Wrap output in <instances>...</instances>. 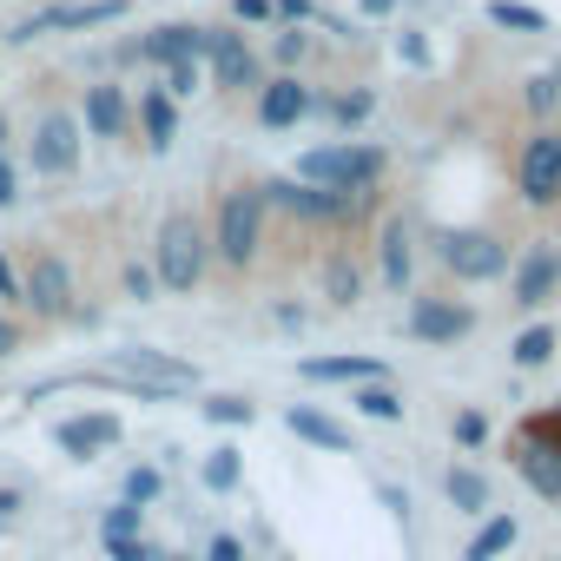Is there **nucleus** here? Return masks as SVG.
I'll list each match as a JSON object with an SVG mask.
<instances>
[{
	"label": "nucleus",
	"mask_w": 561,
	"mask_h": 561,
	"mask_svg": "<svg viewBox=\"0 0 561 561\" xmlns=\"http://www.w3.org/2000/svg\"><path fill=\"white\" fill-rule=\"evenodd\" d=\"M291 179L331 185V192H377V185H383V152H377V146H357V139H337V146L305 152Z\"/></svg>",
	"instance_id": "3"
},
{
	"label": "nucleus",
	"mask_w": 561,
	"mask_h": 561,
	"mask_svg": "<svg viewBox=\"0 0 561 561\" xmlns=\"http://www.w3.org/2000/svg\"><path fill=\"white\" fill-rule=\"evenodd\" d=\"M0 298L21 305V271H14V257H8V251H0Z\"/></svg>",
	"instance_id": "44"
},
{
	"label": "nucleus",
	"mask_w": 561,
	"mask_h": 561,
	"mask_svg": "<svg viewBox=\"0 0 561 561\" xmlns=\"http://www.w3.org/2000/svg\"><path fill=\"white\" fill-rule=\"evenodd\" d=\"M285 430H291V436H305V443H318V449H337V456L351 449V430H344V423H331V416H324V410H311V403H291V410H285Z\"/></svg>",
	"instance_id": "20"
},
{
	"label": "nucleus",
	"mask_w": 561,
	"mask_h": 561,
	"mask_svg": "<svg viewBox=\"0 0 561 561\" xmlns=\"http://www.w3.org/2000/svg\"><path fill=\"white\" fill-rule=\"evenodd\" d=\"M106 554H113V561H165V548H159L152 535H139V541H106Z\"/></svg>",
	"instance_id": "36"
},
{
	"label": "nucleus",
	"mask_w": 561,
	"mask_h": 561,
	"mask_svg": "<svg viewBox=\"0 0 561 561\" xmlns=\"http://www.w3.org/2000/svg\"><path fill=\"white\" fill-rule=\"evenodd\" d=\"M410 271H416L410 225H403V218H390V225H383V285H390V291H403V285H410Z\"/></svg>",
	"instance_id": "24"
},
{
	"label": "nucleus",
	"mask_w": 561,
	"mask_h": 561,
	"mask_svg": "<svg viewBox=\"0 0 561 561\" xmlns=\"http://www.w3.org/2000/svg\"><path fill=\"white\" fill-rule=\"evenodd\" d=\"M515 192H522V205H535V211L561 205V126H535V133H528V146H522V159H515Z\"/></svg>",
	"instance_id": "4"
},
{
	"label": "nucleus",
	"mask_w": 561,
	"mask_h": 561,
	"mask_svg": "<svg viewBox=\"0 0 561 561\" xmlns=\"http://www.w3.org/2000/svg\"><path fill=\"white\" fill-rule=\"evenodd\" d=\"M318 113H324V119H331L337 133H357V126H364V119L377 113V93H370V87H357V93H331V100H324Z\"/></svg>",
	"instance_id": "27"
},
{
	"label": "nucleus",
	"mask_w": 561,
	"mask_h": 561,
	"mask_svg": "<svg viewBox=\"0 0 561 561\" xmlns=\"http://www.w3.org/2000/svg\"><path fill=\"white\" fill-rule=\"evenodd\" d=\"M133 60H146V67H179V60H211V27H185V21H172V27H152L146 41H133L126 47Z\"/></svg>",
	"instance_id": "10"
},
{
	"label": "nucleus",
	"mask_w": 561,
	"mask_h": 561,
	"mask_svg": "<svg viewBox=\"0 0 561 561\" xmlns=\"http://www.w3.org/2000/svg\"><path fill=\"white\" fill-rule=\"evenodd\" d=\"M397 54H403L410 67H430V41H423L416 27H403V34H397Z\"/></svg>",
	"instance_id": "41"
},
{
	"label": "nucleus",
	"mask_w": 561,
	"mask_h": 561,
	"mask_svg": "<svg viewBox=\"0 0 561 561\" xmlns=\"http://www.w3.org/2000/svg\"><path fill=\"white\" fill-rule=\"evenodd\" d=\"M205 561H251V554H244V541H238L231 528H218V535L205 541Z\"/></svg>",
	"instance_id": "40"
},
{
	"label": "nucleus",
	"mask_w": 561,
	"mask_h": 561,
	"mask_svg": "<svg viewBox=\"0 0 561 561\" xmlns=\"http://www.w3.org/2000/svg\"><path fill=\"white\" fill-rule=\"evenodd\" d=\"M522 541V522L508 515V508H495V515H482V528L469 535V548H462V561H495V554H508Z\"/></svg>",
	"instance_id": "21"
},
{
	"label": "nucleus",
	"mask_w": 561,
	"mask_h": 561,
	"mask_svg": "<svg viewBox=\"0 0 561 561\" xmlns=\"http://www.w3.org/2000/svg\"><path fill=\"white\" fill-rule=\"evenodd\" d=\"M139 126H146V146H152V152H172L179 113H172V93H165V87H146V93H139Z\"/></svg>",
	"instance_id": "19"
},
{
	"label": "nucleus",
	"mask_w": 561,
	"mask_h": 561,
	"mask_svg": "<svg viewBox=\"0 0 561 561\" xmlns=\"http://www.w3.org/2000/svg\"><path fill=\"white\" fill-rule=\"evenodd\" d=\"M271 318H277V331H305V324H311L305 305H271Z\"/></svg>",
	"instance_id": "45"
},
{
	"label": "nucleus",
	"mask_w": 561,
	"mask_h": 561,
	"mask_svg": "<svg viewBox=\"0 0 561 561\" xmlns=\"http://www.w3.org/2000/svg\"><path fill=\"white\" fill-rule=\"evenodd\" d=\"M324 298H331L337 311H351V305L364 298V264H357L351 251H331V257H324Z\"/></svg>",
	"instance_id": "22"
},
{
	"label": "nucleus",
	"mask_w": 561,
	"mask_h": 561,
	"mask_svg": "<svg viewBox=\"0 0 561 561\" xmlns=\"http://www.w3.org/2000/svg\"><path fill=\"white\" fill-rule=\"evenodd\" d=\"M251 416H257L251 397H205V423H218V430H244Z\"/></svg>",
	"instance_id": "32"
},
{
	"label": "nucleus",
	"mask_w": 561,
	"mask_h": 561,
	"mask_svg": "<svg viewBox=\"0 0 561 561\" xmlns=\"http://www.w3.org/2000/svg\"><path fill=\"white\" fill-rule=\"evenodd\" d=\"M238 476H244V462H238V449H231V443H218V449L198 462V482H205L211 495H231V489H238Z\"/></svg>",
	"instance_id": "28"
},
{
	"label": "nucleus",
	"mask_w": 561,
	"mask_h": 561,
	"mask_svg": "<svg viewBox=\"0 0 561 561\" xmlns=\"http://www.w3.org/2000/svg\"><path fill=\"white\" fill-rule=\"evenodd\" d=\"M522 100H528V113H535V119H548V113L561 106V87H554V73H541V80H528V93H522Z\"/></svg>",
	"instance_id": "33"
},
{
	"label": "nucleus",
	"mask_w": 561,
	"mask_h": 561,
	"mask_svg": "<svg viewBox=\"0 0 561 561\" xmlns=\"http://www.w3.org/2000/svg\"><path fill=\"white\" fill-rule=\"evenodd\" d=\"M113 370L133 377V383H152V390H198V364L172 357V351H152V344H133V351H113Z\"/></svg>",
	"instance_id": "8"
},
{
	"label": "nucleus",
	"mask_w": 561,
	"mask_h": 561,
	"mask_svg": "<svg viewBox=\"0 0 561 561\" xmlns=\"http://www.w3.org/2000/svg\"><path fill=\"white\" fill-rule=\"evenodd\" d=\"M80 119H87V133L93 139H119L126 133V119H133V106H126V93L119 87H87V106H80Z\"/></svg>",
	"instance_id": "17"
},
{
	"label": "nucleus",
	"mask_w": 561,
	"mask_h": 561,
	"mask_svg": "<svg viewBox=\"0 0 561 561\" xmlns=\"http://www.w3.org/2000/svg\"><path fill=\"white\" fill-rule=\"evenodd\" d=\"M508 462H515V476L541 495V502H554L561 508V456L548 449V443H535V436H522L515 449H508Z\"/></svg>",
	"instance_id": "16"
},
{
	"label": "nucleus",
	"mask_w": 561,
	"mask_h": 561,
	"mask_svg": "<svg viewBox=\"0 0 561 561\" xmlns=\"http://www.w3.org/2000/svg\"><path fill=\"white\" fill-rule=\"evenodd\" d=\"M311 113H318V93H311L298 73H277V80H264V93H257V126L285 133V126H298V119H311Z\"/></svg>",
	"instance_id": "13"
},
{
	"label": "nucleus",
	"mask_w": 561,
	"mask_h": 561,
	"mask_svg": "<svg viewBox=\"0 0 561 561\" xmlns=\"http://www.w3.org/2000/svg\"><path fill=\"white\" fill-rule=\"evenodd\" d=\"M14 198H21V172H14V159H8V152H0V211H8Z\"/></svg>",
	"instance_id": "43"
},
{
	"label": "nucleus",
	"mask_w": 561,
	"mask_h": 561,
	"mask_svg": "<svg viewBox=\"0 0 561 561\" xmlns=\"http://www.w3.org/2000/svg\"><path fill=\"white\" fill-rule=\"evenodd\" d=\"M126 14H133V0H60V8H41L34 21H21L8 41H41L54 27H113Z\"/></svg>",
	"instance_id": "9"
},
{
	"label": "nucleus",
	"mask_w": 561,
	"mask_h": 561,
	"mask_svg": "<svg viewBox=\"0 0 561 561\" xmlns=\"http://www.w3.org/2000/svg\"><path fill=\"white\" fill-rule=\"evenodd\" d=\"M443 495H449V508H456V515H489V482H482L469 462H449Z\"/></svg>",
	"instance_id": "23"
},
{
	"label": "nucleus",
	"mask_w": 561,
	"mask_h": 561,
	"mask_svg": "<svg viewBox=\"0 0 561 561\" xmlns=\"http://www.w3.org/2000/svg\"><path fill=\"white\" fill-rule=\"evenodd\" d=\"M80 165V119L73 113H41L34 126V172L41 179H67Z\"/></svg>",
	"instance_id": "11"
},
{
	"label": "nucleus",
	"mask_w": 561,
	"mask_h": 561,
	"mask_svg": "<svg viewBox=\"0 0 561 561\" xmlns=\"http://www.w3.org/2000/svg\"><path fill=\"white\" fill-rule=\"evenodd\" d=\"M436 257L462 277V285H489V277H508V271H515L508 244L489 238V231H449V238L436 244Z\"/></svg>",
	"instance_id": "5"
},
{
	"label": "nucleus",
	"mask_w": 561,
	"mask_h": 561,
	"mask_svg": "<svg viewBox=\"0 0 561 561\" xmlns=\"http://www.w3.org/2000/svg\"><path fill=\"white\" fill-rule=\"evenodd\" d=\"M554 291H561V244H554V238H535V244L515 257V271H508V298H515L522 311H541Z\"/></svg>",
	"instance_id": "7"
},
{
	"label": "nucleus",
	"mask_w": 561,
	"mask_h": 561,
	"mask_svg": "<svg viewBox=\"0 0 561 561\" xmlns=\"http://www.w3.org/2000/svg\"><path fill=\"white\" fill-rule=\"evenodd\" d=\"M271 54H277V67H305L311 34H298V27H291V34H277V47H271Z\"/></svg>",
	"instance_id": "39"
},
{
	"label": "nucleus",
	"mask_w": 561,
	"mask_h": 561,
	"mask_svg": "<svg viewBox=\"0 0 561 561\" xmlns=\"http://www.w3.org/2000/svg\"><path fill=\"white\" fill-rule=\"evenodd\" d=\"M211 80H218V87H231V93H244V87H257V93H264V67H257V54L244 47V34L211 27Z\"/></svg>",
	"instance_id": "14"
},
{
	"label": "nucleus",
	"mask_w": 561,
	"mask_h": 561,
	"mask_svg": "<svg viewBox=\"0 0 561 561\" xmlns=\"http://www.w3.org/2000/svg\"><path fill=\"white\" fill-rule=\"evenodd\" d=\"M14 508H21V489H0V522H8Z\"/></svg>",
	"instance_id": "48"
},
{
	"label": "nucleus",
	"mask_w": 561,
	"mask_h": 561,
	"mask_svg": "<svg viewBox=\"0 0 561 561\" xmlns=\"http://www.w3.org/2000/svg\"><path fill=\"white\" fill-rule=\"evenodd\" d=\"M554 87H561V60H554Z\"/></svg>",
	"instance_id": "51"
},
{
	"label": "nucleus",
	"mask_w": 561,
	"mask_h": 561,
	"mask_svg": "<svg viewBox=\"0 0 561 561\" xmlns=\"http://www.w3.org/2000/svg\"><path fill=\"white\" fill-rule=\"evenodd\" d=\"M0 152H8V119H0Z\"/></svg>",
	"instance_id": "49"
},
{
	"label": "nucleus",
	"mask_w": 561,
	"mask_h": 561,
	"mask_svg": "<svg viewBox=\"0 0 561 561\" xmlns=\"http://www.w3.org/2000/svg\"><path fill=\"white\" fill-rule=\"evenodd\" d=\"M277 14H285L291 27H305V21H318V0H271Z\"/></svg>",
	"instance_id": "42"
},
{
	"label": "nucleus",
	"mask_w": 561,
	"mask_h": 561,
	"mask_svg": "<svg viewBox=\"0 0 561 561\" xmlns=\"http://www.w3.org/2000/svg\"><path fill=\"white\" fill-rule=\"evenodd\" d=\"M449 436H456L462 449H482V436H489V423H482L476 410H456V416H449Z\"/></svg>",
	"instance_id": "35"
},
{
	"label": "nucleus",
	"mask_w": 561,
	"mask_h": 561,
	"mask_svg": "<svg viewBox=\"0 0 561 561\" xmlns=\"http://www.w3.org/2000/svg\"><path fill=\"white\" fill-rule=\"evenodd\" d=\"M554 351H561V331H554V324H528V331L508 344V364H515V370H541Z\"/></svg>",
	"instance_id": "25"
},
{
	"label": "nucleus",
	"mask_w": 561,
	"mask_h": 561,
	"mask_svg": "<svg viewBox=\"0 0 561 561\" xmlns=\"http://www.w3.org/2000/svg\"><path fill=\"white\" fill-rule=\"evenodd\" d=\"M165 495V476L152 469V462H133L126 469V482H119V502H133V508H152Z\"/></svg>",
	"instance_id": "29"
},
{
	"label": "nucleus",
	"mask_w": 561,
	"mask_h": 561,
	"mask_svg": "<svg viewBox=\"0 0 561 561\" xmlns=\"http://www.w3.org/2000/svg\"><path fill=\"white\" fill-rule=\"evenodd\" d=\"M126 436V423L113 416V410H93V416H67V423H54V443L67 449V456H100V449H113Z\"/></svg>",
	"instance_id": "15"
},
{
	"label": "nucleus",
	"mask_w": 561,
	"mask_h": 561,
	"mask_svg": "<svg viewBox=\"0 0 561 561\" xmlns=\"http://www.w3.org/2000/svg\"><path fill=\"white\" fill-rule=\"evenodd\" d=\"M489 21L495 27H515V34H548V14L541 8H522V0H489Z\"/></svg>",
	"instance_id": "30"
},
{
	"label": "nucleus",
	"mask_w": 561,
	"mask_h": 561,
	"mask_svg": "<svg viewBox=\"0 0 561 561\" xmlns=\"http://www.w3.org/2000/svg\"><path fill=\"white\" fill-rule=\"evenodd\" d=\"M165 561H192V554H165Z\"/></svg>",
	"instance_id": "50"
},
{
	"label": "nucleus",
	"mask_w": 561,
	"mask_h": 561,
	"mask_svg": "<svg viewBox=\"0 0 561 561\" xmlns=\"http://www.w3.org/2000/svg\"><path fill=\"white\" fill-rule=\"evenodd\" d=\"M351 410L370 416V423H403V390H390V377L383 383H357L351 390Z\"/></svg>",
	"instance_id": "26"
},
{
	"label": "nucleus",
	"mask_w": 561,
	"mask_h": 561,
	"mask_svg": "<svg viewBox=\"0 0 561 561\" xmlns=\"http://www.w3.org/2000/svg\"><path fill=\"white\" fill-rule=\"evenodd\" d=\"M231 14H238V21H271L277 8H271V0H231Z\"/></svg>",
	"instance_id": "46"
},
{
	"label": "nucleus",
	"mask_w": 561,
	"mask_h": 561,
	"mask_svg": "<svg viewBox=\"0 0 561 561\" xmlns=\"http://www.w3.org/2000/svg\"><path fill=\"white\" fill-rule=\"evenodd\" d=\"M298 377L305 383H383V364L377 357H305Z\"/></svg>",
	"instance_id": "18"
},
{
	"label": "nucleus",
	"mask_w": 561,
	"mask_h": 561,
	"mask_svg": "<svg viewBox=\"0 0 561 561\" xmlns=\"http://www.w3.org/2000/svg\"><path fill=\"white\" fill-rule=\"evenodd\" d=\"M126 298H139V305L159 298V271H152V264H139V257L126 264Z\"/></svg>",
	"instance_id": "34"
},
{
	"label": "nucleus",
	"mask_w": 561,
	"mask_h": 561,
	"mask_svg": "<svg viewBox=\"0 0 561 561\" xmlns=\"http://www.w3.org/2000/svg\"><path fill=\"white\" fill-rule=\"evenodd\" d=\"M264 244V185H231L218 198V218H211V257L244 271Z\"/></svg>",
	"instance_id": "1"
},
{
	"label": "nucleus",
	"mask_w": 561,
	"mask_h": 561,
	"mask_svg": "<svg viewBox=\"0 0 561 561\" xmlns=\"http://www.w3.org/2000/svg\"><path fill=\"white\" fill-rule=\"evenodd\" d=\"M152 271H159L165 291L185 298L198 277L211 271V231H205L192 211H165V225H159V264H152Z\"/></svg>",
	"instance_id": "2"
},
{
	"label": "nucleus",
	"mask_w": 561,
	"mask_h": 561,
	"mask_svg": "<svg viewBox=\"0 0 561 561\" xmlns=\"http://www.w3.org/2000/svg\"><path fill=\"white\" fill-rule=\"evenodd\" d=\"M522 436H535V443H548V449L561 456V410H541V416H528V423H522Z\"/></svg>",
	"instance_id": "37"
},
{
	"label": "nucleus",
	"mask_w": 561,
	"mask_h": 561,
	"mask_svg": "<svg viewBox=\"0 0 561 561\" xmlns=\"http://www.w3.org/2000/svg\"><path fill=\"white\" fill-rule=\"evenodd\" d=\"M21 305H34V318H73V271L54 251H34L21 271Z\"/></svg>",
	"instance_id": "6"
},
{
	"label": "nucleus",
	"mask_w": 561,
	"mask_h": 561,
	"mask_svg": "<svg viewBox=\"0 0 561 561\" xmlns=\"http://www.w3.org/2000/svg\"><path fill=\"white\" fill-rule=\"evenodd\" d=\"M21 351V324L14 318H0V357H14Z\"/></svg>",
	"instance_id": "47"
},
{
	"label": "nucleus",
	"mask_w": 561,
	"mask_h": 561,
	"mask_svg": "<svg viewBox=\"0 0 561 561\" xmlns=\"http://www.w3.org/2000/svg\"><path fill=\"white\" fill-rule=\"evenodd\" d=\"M100 535H106V541H139V535H146V508H133V502H113V508L100 515Z\"/></svg>",
	"instance_id": "31"
},
{
	"label": "nucleus",
	"mask_w": 561,
	"mask_h": 561,
	"mask_svg": "<svg viewBox=\"0 0 561 561\" xmlns=\"http://www.w3.org/2000/svg\"><path fill=\"white\" fill-rule=\"evenodd\" d=\"M165 93H172V100H192V93H198V60L165 67Z\"/></svg>",
	"instance_id": "38"
},
{
	"label": "nucleus",
	"mask_w": 561,
	"mask_h": 561,
	"mask_svg": "<svg viewBox=\"0 0 561 561\" xmlns=\"http://www.w3.org/2000/svg\"><path fill=\"white\" fill-rule=\"evenodd\" d=\"M403 331H410L416 344H462V337L476 331V311L456 305V298H416L410 318H403Z\"/></svg>",
	"instance_id": "12"
}]
</instances>
